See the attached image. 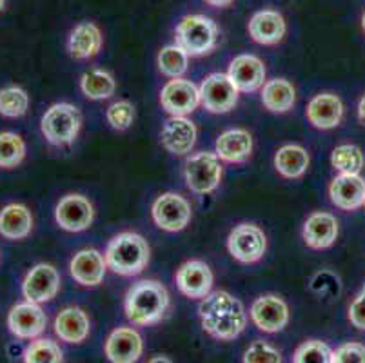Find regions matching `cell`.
I'll return each mask as SVG.
<instances>
[{"label":"cell","mask_w":365,"mask_h":363,"mask_svg":"<svg viewBox=\"0 0 365 363\" xmlns=\"http://www.w3.org/2000/svg\"><path fill=\"white\" fill-rule=\"evenodd\" d=\"M202 329L220 342L237 339L247 327V312L237 296L227 291H211L198 305Z\"/></svg>","instance_id":"1"},{"label":"cell","mask_w":365,"mask_h":363,"mask_svg":"<svg viewBox=\"0 0 365 363\" xmlns=\"http://www.w3.org/2000/svg\"><path fill=\"white\" fill-rule=\"evenodd\" d=\"M169 304H171V298L162 282L140 280L125 292L124 311L133 325L149 327L164 319Z\"/></svg>","instance_id":"2"},{"label":"cell","mask_w":365,"mask_h":363,"mask_svg":"<svg viewBox=\"0 0 365 363\" xmlns=\"http://www.w3.org/2000/svg\"><path fill=\"white\" fill-rule=\"evenodd\" d=\"M108 269L120 276H137L148 267L151 247L138 232L124 231L109 240L104 252Z\"/></svg>","instance_id":"3"},{"label":"cell","mask_w":365,"mask_h":363,"mask_svg":"<svg viewBox=\"0 0 365 363\" xmlns=\"http://www.w3.org/2000/svg\"><path fill=\"white\" fill-rule=\"evenodd\" d=\"M220 29L211 16L185 15L175 29V44L189 56H204L218 46Z\"/></svg>","instance_id":"4"},{"label":"cell","mask_w":365,"mask_h":363,"mask_svg":"<svg viewBox=\"0 0 365 363\" xmlns=\"http://www.w3.org/2000/svg\"><path fill=\"white\" fill-rule=\"evenodd\" d=\"M82 129V113L69 102H56L49 106L41 120V131L44 138L55 148L73 144Z\"/></svg>","instance_id":"5"},{"label":"cell","mask_w":365,"mask_h":363,"mask_svg":"<svg viewBox=\"0 0 365 363\" xmlns=\"http://www.w3.org/2000/svg\"><path fill=\"white\" fill-rule=\"evenodd\" d=\"M220 158L217 153L200 151L189 156L184 164L185 185L195 195H211L222 182Z\"/></svg>","instance_id":"6"},{"label":"cell","mask_w":365,"mask_h":363,"mask_svg":"<svg viewBox=\"0 0 365 363\" xmlns=\"http://www.w3.org/2000/svg\"><path fill=\"white\" fill-rule=\"evenodd\" d=\"M153 222L158 229L168 232H180L191 222L193 209L185 196L178 193H162L151 205Z\"/></svg>","instance_id":"7"},{"label":"cell","mask_w":365,"mask_h":363,"mask_svg":"<svg viewBox=\"0 0 365 363\" xmlns=\"http://www.w3.org/2000/svg\"><path fill=\"white\" fill-rule=\"evenodd\" d=\"M227 251L240 264H257L267 251V236L258 225L240 224L229 232Z\"/></svg>","instance_id":"8"},{"label":"cell","mask_w":365,"mask_h":363,"mask_svg":"<svg viewBox=\"0 0 365 363\" xmlns=\"http://www.w3.org/2000/svg\"><path fill=\"white\" fill-rule=\"evenodd\" d=\"M200 106L213 115H224L238 104L240 91L231 82L227 73H211L200 84Z\"/></svg>","instance_id":"9"},{"label":"cell","mask_w":365,"mask_h":363,"mask_svg":"<svg viewBox=\"0 0 365 363\" xmlns=\"http://www.w3.org/2000/svg\"><path fill=\"white\" fill-rule=\"evenodd\" d=\"M249 316L258 331L277 334L289 325V305L278 295H262L251 305Z\"/></svg>","instance_id":"10"},{"label":"cell","mask_w":365,"mask_h":363,"mask_svg":"<svg viewBox=\"0 0 365 363\" xmlns=\"http://www.w3.org/2000/svg\"><path fill=\"white\" fill-rule=\"evenodd\" d=\"M61 291V275L51 264L33 265L22 280V296L31 304H48Z\"/></svg>","instance_id":"11"},{"label":"cell","mask_w":365,"mask_h":363,"mask_svg":"<svg viewBox=\"0 0 365 363\" xmlns=\"http://www.w3.org/2000/svg\"><path fill=\"white\" fill-rule=\"evenodd\" d=\"M160 106L171 116H187L200 106V89L187 78H171L160 91Z\"/></svg>","instance_id":"12"},{"label":"cell","mask_w":365,"mask_h":363,"mask_svg":"<svg viewBox=\"0 0 365 363\" xmlns=\"http://www.w3.org/2000/svg\"><path fill=\"white\" fill-rule=\"evenodd\" d=\"M178 291L191 300H204L213 291L215 276L211 267L202 260H187L175 275Z\"/></svg>","instance_id":"13"},{"label":"cell","mask_w":365,"mask_h":363,"mask_svg":"<svg viewBox=\"0 0 365 363\" xmlns=\"http://www.w3.org/2000/svg\"><path fill=\"white\" fill-rule=\"evenodd\" d=\"M55 220L64 231L82 232L91 227L93 220H95V208L86 196L66 195L56 204Z\"/></svg>","instance_id":"14"},{"label":"cell","mask_w":365,"mask_h":363,"mask_svg":"<svg viewBox=\"0 0 365 363\" xmlns=\"http://www.w3.org/2000/svg\"><path fill=\"white\" fill-rule=\"evenodd\" d=\"M48 315L38 304L21 302L8 312V329L13 336L21 339H36L46 331Z\"/></svg>","instance_id":"15"},{"label":"cell","mask_w":365,"mask_h":363,"mask_svg":"<svg viewBox=\"0 0 365 363\" xmlns=\"http://www.w3.org/2000/svg\"><path fill=\"white\" fill-rule=\"evenodd\" d=\"M197 126L187 116H169L162 126L160 142L171 155L184 156L193 151L197 144Z\"/></svg>","instance_id":"16"},{"label":"cell","mask_w":365,"mask_h":363,"mask_svg":"<svg viewBox=\"0 0 365 363\" xmlns=\"http://www.w3.org/2000/svg\"><path fill=\"white\" fill-rule=\"evenodd\" d=\"M227 76L240 93H255L264 88L267 82L264 62L257 55H249V53L238 55L231 60Z\"/></svg>","instance_id":"17"},{"label":"cell","mask_w":365,"mask_h":363,"mask_svg":"<svg viewBox=\"0 0 365 363\" xmlns=\"http://www.w3.org/2000/svg\"><path fill=\"white\" fill-rule=\"evenodd\" d=\"M106 356L111 363H137L144 352V339L133 327H118L106 339Z\"/></svg>","instance_id":"18"},{"label":"cell","mask_w":365,"mask_h":363,"mask_svg":"<svg viewBox=\"0 0 365 363\" xmlns=\"http://www.w3.org/2000/svg\"><path fill=\"white\" fill-rule=\"evenodd\" d=\"M108 264L97 249H82L69 262L71 278L82 287H97L104 282Z\"/></svg>","instance_id":"19"},{"label":"cell","mask_w":365,"mask_h":363,"mask_svg":"<svg viewBox=\"0 0 365 363\" xmlns=\"http://www.w3.org/2000/svg\"><path fill=\"white\" fill-rule=\"evenodd\" d=\"M309 124L317 129H334L344 118V102L334 93H320L313 96L305 109Z\"/></svg>","instance_id":"20"},{"label":"cell","mask_w":365,"mask_h":363,"mask_svg":"<svg viewBox=\"0 0 365 363\" xmlns=\"http://www.w3.org/2000/svg\"><path fill=\"white\" fill-rule=\"evenodd\" d=\"M302 236L307 247L314 249V251H322L327 249L336 242L338 238V220L331 213L317 211L311 213L305 220L304 229H302Z\"/></svg>","instance_id":"21"},{"label":"cell","mask_w":365,"mask_h":363,"mask_svg":"<svg viewBox=\"0 0 365 363\" xmlns=\"http://www.w3.org/2000/svg\"><path fill=\"white\" fill-rule=\"evenodd\" d=\"M215 153L227 164H245L253 155V136L247 129H227L215 142Z\"/></svg>","instance_id":"22"},{"label":"cell","mask_w":365,"mask_h":363,"mask_svg":"<svg viewBox=\"0 0 365 363\" xmlns=\"http://www.w3.org/2000/svg\"><path fill=\"white\" fill-rule=\"evenodd\" d=\"M249 36L262 46H277L284 40L287 24L282 13L274 9H262L257 11L247 24Z\"/></svg>","instance_id":"23"},{"label":"cell","mask_w":365,"mask_h":363,"mask_svg":"<svg viewBox=\"0 0 365 363\" xmlns=\"http://www.w3.org/2000/svg\"><path fill=\"white\" fill-rule=\"evenodd\" d=\"M55 334L61 338V342L66 344H82L86 342L91 331V322L84 309L69 305V307L62 309L55 318Z\"/></svg>","instance_id":"24"},{"label":"cell","mask_w":365,"mask_h":363,"mask_svg":"<svg viewBox=\"0 0 365 363\" xmlns=\"http://www.w3.org/2000/svg\"><path fill=\"white\" fill-rule=\"evenodd\" d=\"M329 198L341 211H356L365 204V180L360 175H338L329 184Z\"/></svg>","instance_id":"25"},{"label":"cell","mask_w":365,"mask_h":363,"mask_svg":"<svg viewBox=\"0 0 365 363\" xmlns=\"http://www.w3.org/2000/svg\"><path fill=\"white\" fill-rule=\"evenodd\" d=\"M104 36L95 22L84 20L76 24L68 36V51L75 60H89L101 53Z\"/></svg>","instance_id":"26"},{"label":"cell","mask_w":365,"mask_h":363,"mask_svg":"<svg viewBox=\"0 0 365 363\" xmlns=\"http://www.w3.org/2000/svg\"><path fill=\"white\" fill-rule=\"evenodd\" d=\"M33 231V215L28 205L8 204L0 209V236L6 240H24Z\"/></svg>","instance_id":"27"},{"label":"cell","mask_w":365,"mask_h":363,"mask_svg":"<svg viewBox=\"0 0 365 363\" xmlns=\"http://www.w3.org/2000/svg\"><path fill=\"white\" fill-rule=\"evenodd\" d=\"M311 156L300 144H285L274 155V169L287 180H298L307 173Z\"/></svg>","instance_id":"28"},{"label":"cell","mask_w":365,"mask_h":363,"mask_svg":"<svg viewBox=\"0 0 365 363\" xmlns=\"http://www.w3.org/2000/svg\"><path fill=\"white\" fill-rule=\"evenodd\" d=\"M262 104L267 111L277 115L291 111L297 104V89L285 78L267 80L262 88Z\"/></svg>","instance_id":"29"},{"label":"cell","mask_w":365,"mask_h":363,"mask_svg":"<svg viewBox=\"0 0 365 363\" xmlns=\"http://www.w3.org/2000/svg\"><path fill=\"white\" fill-rule=\"evenodd\" d=\"M81 91L89 100H108L117 91V82L106 69H89L81 76Z\"/></svg>","instance_id":"30"},{"label":"cell","mask_w":365,"mask_h":363,"mask_svg":"<svg viewBox=\"0 0 365 363\" xmlns=\"http://www.w3.org/2000/svg\"><path fill=\"white\" fill-rule=\"evenodd\" d=\"M331 165L340 175H360L365 165V156L358 145L341 144L331 153Z\"/></svg>","instance_id":"31"},{"label":"cell","mask_w":365,"mask_h":363,"mask_svg":"<svg viewBox=\"0 0 365 363\" xmlns=\"http://www.w3.org/2000/svg\"><path fill=\"white\" fill-rule=\"evenodd\" d=\"M157 64L168 78H182L189 68V55L178 44H169L160 49Z\"/></svg>","instance_id":"32"},{"label":"cell","mask_w":365,"mask_h":363,"mask_svg":"<svg viewBox=\"0 0 365 363\" xmlns=\"http://www.w3.org/2000/svg\"><path fill=\"white\" fill-rule=\"evenodd\" d=\"M26 142L19 133H0V168L13 169L21 165L26 158Z\"/></svg>","instance_id":"33"},{"label":"cell","mask_w":365,"mask_h":363,"mask_svg":"<svg viewBox=\"0 0 365 363\" xmlns=\"http://www.w3.org/2000/svg\"><path fill=\"white\" fill-rule=\"evenodd\" d=\"M29 109V95L21 86L0 89V115L6 118H21Z\"/></svg>","instance_id":"34"},{"label":"cell","mask_w":365,"mask_h":363,"mask_svg":"<svg viewBox=\"0 0 365 363\" xmlns=\"http://www.w3.org/2000/svg\"><path fill=\"white\" fill-rule=\"evenodd\" d=\"M24 363H64V352L55 339L36 338L26 347Z\"/></svg>","instance_id":"35"},{"label":"cell","mask_w":365,"mask_h":363,"mask_svg":"<svg viewBox=\"0 0 365 363\" xmlns=\"http://www.w3.org/2000/svg\"><path fill=\"white\" fill-rule=\"evenodd\" d=\"M293 363H333V351L322 339H307L294 351Z\"/></svg>","instance_id":"36"},{"label":"cell","mask_w":365,"mask_h":363,"mask_svg":"<svg viewBox=\"0 0 365 363\" xmlns=\"http://www.w3.org/2000/svg\"><path fill=\"white\" fill-rule=\"evenodd\" d=\"M106 118L115 131H128L135 120V106L129 100L113 102L106 111Z\"/></svg>","instance_id":"37"},{"label":"cell","mask_w":365,"mask_h":363,"mask_svg":"<svg viewBox=\"0 0 365 363\" xmlns=\"http://www.w3.org/2000/svg\"><path fill=\"white\" fill-rule=\"evenodd\" d=\"M244 363H282V354L277 347L264 342V339H257L249 345L244 352Z\"/></svg>","instance_id":"38"},{"label":"cell","mask_w":365,"mask_h":363,"mask_svg":"<svg viewBox=\"0 0 365 363\" xmlns=\"http://www.w3.org/2000/svg\"><path fill=\"white\" fill-rule=\"evenodd\" d=\"M333 363H365V345L347 342L333 351Z\"/></svg>","instance_id":"39"},{"label":"cell","mask_w":365,"mask_h":363,"mask_svg":"<svg viewBox=\"0 0 365 363\" xmlns=\"http://www.w3.org/2000/svg\"><path fill=\"white\" fill-rule=\"evenodd\" d=\"M349 322L360 331H365V282L353 304L349 305Z\"/></svg>","instance_id":"40"},{"label":"cell","mask_w":365,"mask_h":363,"mask_svg":"<svg viewBox=\"0 0 365 363\" xmlns=\"http://www.w3.org/2000/svg\"><path fill=\"white\" fill-rule=\"evenodd\" d=\"M205 4L213 6V8H227L235 2V0H204Z\"/></svg>","instance_id":"41"},{"label":"cell","mask_w":365,"mask_h":363,"mask_svg":"<svg viewBox=\"0 0 365 363\" xmlns=\"http://www.w3.org/2000/svg\"><path fill=\"white\" fill-rule=\"evenodd\" d=\"M358 120H360L361 124H365V95L358 102Z\"/></svg>","instance_id":"42"},{"label":"cell","mask_w":365,"mask_h":363,"mask_svg":"<svg viewBox=\"0 0 365 363\" xmlns=\"http://www.w3.org/2000/svg\"><path fill=\"white\" fill-rule=\"evenodd\" d=\"M148 363H173V362L168 358V356H160V354H158V356H153V358L149 359Z\"/></svg>","instance_id":"43"},{"label":"cell","mask_w":365,"mask_h":363,"mask_svg":"<svg viewBox=\"0 0 365 363\" xmlns=\"http://www.w3.org/2000/svg\"><path fill=\"white\" fill-rule=\"evenodd\" d=\"M4 8H6V0H0V13L4 11Z\"/></svg>","instance_id":"44"},{"label":"cell","mask_w":365,"mask_h":363,"mask_svg":"<svg viewBox=\"0 0 365 363\" xmlns=\"http://www.w3.org/2000/svg\"><path fill=\"white\" fill-rule=\"evenodd\" d=\"M361 29L365 31V13H364V16H361Z\"/></svg>","instance_id":"45"},{"label":"cell","mask_w":365,"mask_h":363,"mask_svg":"<svg viewBox=\"0 0 365 363\" xmlns=\"http://www.w3.org/2000/svg\"><path fill=\"white\" fill-rule=\"evenodd\" d=\"M364 205H365V204H364Z\"/></svg>","instance_id":"46"}]
</instances>
